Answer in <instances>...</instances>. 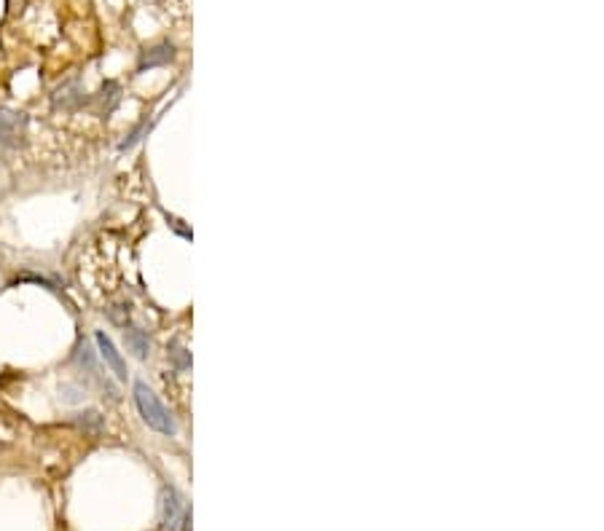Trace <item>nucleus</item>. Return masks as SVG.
I'll return each instance as SVG.
<instances>
[{"instance_id":"8","label":"nucleus","mask_w":604,"mask_h":531,"mask_svg":"<svg viewBox=\"0 0 604 531\" xmlns=\"http://www.w3.org/2000/svg\"><path fill=\"white\" fill-rule=\"evenodd\" d=\"M84 430H92V432H99V427H102V419H99V413L97 410H86V413H78V419H75Z\"/></svg>"},{"instance_id":"3","label":"nucleus","mask_w":604,"mask_h":531,"mask_svg":"<svg viewBox=\"0 0 604 531\" xmlns=\"http://www.w3.org/2000/svg\"><path fill=\"white\" fill-rule=\"evenodd\" d=\"M183 515H186V507H183L180 494L175 489H164L161 491V529L175 531L183 523Z\"/></svg>"},{"instance_id":"4","label":"nucleus","mask_w":604,"mask_h":531,"mask_svg":"<svg viewBox=\"0 0 604 531\" xmlns=\"http://www.w3.org/2000/svg\"><path fill=\"white\" fill-rule=\"evenodd\" d=\"M97 346H99V354H102V360L113 368V373H116V378H127V365H124V360H121V354H119V349L113 346V341L102 333V330H97Z\"/></svg>"},{"instance_id":"10","label":"nucleus","mask_w":604,"mask_h":531,"mask_svg":"<svg viewBox=\"0 0 604 531\" xmlns=\"http://www.w3.org/2000/svg\"><path fill=\"white\" fill-rule=\"evenodd\" d=\"M108 317L116 322V325H124L127 328V319H129V304H119V306H110L108 309Z\"/></svg>"},{"instance_id":"5","label":"nucleus","mask_w":604,"mask_h":531,"mask_svg":"<svg viewBox=\"0 0 604 531\" xmlns=\"http://www.w3.org/2000/svg\"><path fill=\"white\" fill-rule=\"evenodd\" d=\"M124 344L129 346V351H134L137 360H145V357L151 354V338H148V333L140 330V328H127V330H124Z\"/></svg>"},{"instance_id":"2","label":"nucleus","mask_w":604,"mask_h":531,"mask_svg":"<svg viewBox=\"0 0 604 531\" xmlns=\"http://www.w3.org/2000/svg\"><path fill=\"white\" fill-rule=\"evenodd\" d=\"M25 134H27V116L0 108V145L19 148L25 143Z\"/></svg>"},{"instance_id":"9","label":"nucleus","mask_w":604,"mask_h":531,"mask_svg":"<svg viewBox=\"0 0 604 531\" xmlns=\"http://www.w3.org/2000/svg\"><path fill=\"white\" fill-rule=\"evenodd\" d=\"M169 354H172V360H175V365H178V368H180V371H186V368H191V357H189V351H186V349H183V346H172V351H169Z\"/></svg>"},{"instance_id":"7","label":"nucleus","mask_w":604,"mask_h":531,"mask_svg":"<svg viewBox=\"0 0 604 531\" xmlns=\"http://www.w3.org/2000/svg\"><path fill=\"white\" fill-rule=\"evenodd\" d=\"M84 102V97H81V89H78V81H70V84H62L57 94H54V105L60 108H75V105H81Z\"/></svg>"},{"instance_id":"6","label":"nucleus","mask_w":604,"mask_h":531,"mask_svg":"<svg viewBox=\"0 0 604 531\" xmlns=\"http://www.w3.org/2000/svg\"><path fill=\"white\" fill-rule=\"evenodd\" d=\"M172 57H175V49H172L169 43H161V46H154V49H145V51L140 54V70L169 62Z\"/></svg>"},{"instance_id":"1","label":"nucleus","mask_w":604,"mask_h":531,"mask_svg":"<svg viewBox=\"0 0 604 531\" xmlns=\"http://www.w3.org/2000/svg\"><path fill=\"white\" fill-rule=\"evenodd\" d=\"M134 403H137V410H140L143 421L151 430H156L161 435H175L178 432V424H175L172 413L164 408V403L156 397V392L145 381H134Z\"/></svg>"}]
</instances>
